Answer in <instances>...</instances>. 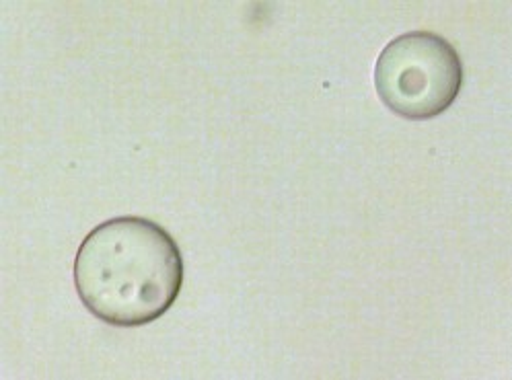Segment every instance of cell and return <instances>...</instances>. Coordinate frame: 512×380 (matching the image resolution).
Returning a JSON list of instances; mask_svg holds the SVG:
<instances>
[{
  "label": "cell",
  "instance_id": "cell-1",
  "mask_svg": "<svg viewBox=\"0 0 512 380\" xmlns=\"http://www.w3.org/2000/svg\"><path fill=\"white\" fill-rule=\"evenodd\" d=\"M184 286V257L155 220L120 216L85 237L75 257V288L97 319L140 327L161 319Z\"/></svg>",
  "mask_w": 512,
  "mask_h": 380
},
{
  "label": "cell",
  "instance_id": "cell-2",
  "mask_svg": "<svg viewBox=\"0 0 512 380\" xmlns=\"http://www.w3.org/2000/svg\"><path fill=\"white\" fill-rule=\"evenodd\" d=\"M463 87V62L443 35L408 31L389 42L375 64V89L387 109L406 120L445 113Z\"/></svg>",
  "mask_w": 512,
  "mask_h": 380
}]
</instances>
